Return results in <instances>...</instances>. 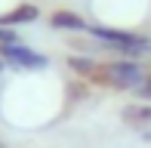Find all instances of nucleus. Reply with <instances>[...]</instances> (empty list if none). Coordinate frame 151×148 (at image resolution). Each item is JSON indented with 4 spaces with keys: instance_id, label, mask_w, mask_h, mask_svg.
Segmentation results:
<instances>
[{
    "instance_id": "obj_1",
    "label": "nucleus",
    "mask_w": 151,
    "mask_h": 148,
    "mask_svg": "<svg viewBox=\"0 0 151 148\" xmlns=\"http://www.w3.org/2000/svg\"><path fill=\"white\" fill-rule=\"evenodd\" d=\"M65 65L71 68L74 77L86 80L90 86L99 90H114V93H136V86L142 83L148 65H142L139 59H111V62H99L93 56H68Z\"/></svg>"
},
{
    "instance_id": "obj_2",
    "label": "nucleus",
    "mask_w": 151,
    "mask_h": 148,
    "mask_svg": "<svg viewBox=\"0 0 151 148\" xmlns=\"http://www.w3.org/2000/svg\"><path fill=\"white\" fill-rule=\"evenodd\" d=\"M86 34L93 40H99L102 46L120 52L123 59H142L151 52V40L142 34H133V31H123V28H111V25H90Z\"/></svg>"
},
{
    "instance_id": "obj_3",
    "label": "nucleus",
    "mask_w": 151,
    "mask_h": 148,
    "mask_svg": "<svg viewBox=\"0 0 151 148\" xmlns=\"http://www.w3.org/2000/svg\"><path fill=\"white\" fill-rule=\"evenodd\" d=\"M0 59H3V65H9V68H16V71H43V68H50V59L40 50L22 43V40L0 43Z\"/></svg>"
},
{
    "instance_id": "obj_4",
    "label": "nucleus",
    "mask_w": 151,
    "mask_h": 148,
    "mask_svg": "<svg viewBox=\"0 0 151 148\" xmlns=\"http://www.w3.org/2000/svg\"><path fill=\"white\" fill-rule=\"evenodd\" d=\"M120 124L129 126L133 133H145V130H151V102H142V99L127 102V105L120 108Z\"/></svg>"
},
{
    "instance_id": "obj_5",
    "label": "nucleus",
    "mask_w": 151,
    "mask_h": 148,
    "mask_svg": "<svg viewBox=\"0 0 151 148\" xmlns=\"http://www.w3.org/2000/svg\"><path fill=\"white\" fill-rule=\"evenodd\" d=\"M46 22H50V28L68 31V34H80V31L90 28V22H86L80 12H74V9H52L50 16H46Z\"/></svg>"
},
{
    "instance_id": "obj_6",
    "label": "nucleus",
    "mask_w": 151,
    "mask_h": 148,
    "mask_svg": "<svg viewBox=\"0 0 151 148\" xmlns=\"http://www.w3.org/2000/svg\"><path fill=\"white\" fill-rule=\"evenodd\" d=\"M37 19H40V9L34 3H19L16 9L0 12V25H31Z\"/></svg>"
},
{
    "instance_id": "obj_7",
    "label": "nucleus",
    "mask_w": 151,
    "mask_h": 148,
    "mask_svg": "<svg viewBox=\"0 0 151 148\" xmlns=\"http://www.w3.org/2000/svg\"><path fill=\"white\" fill-rule=\"evenodd\" d=\"M136 96H139L142 102H151V65H148V71H145V77H142V83L136 86Z\"/></svg>"
},
{
    "instance_id": "obj_8",
    "label": "nucleus",
    "mask_w": 151,
    "mask_h": 148,
    "mask_svg": "<svg viewBox=\"0 0 151 148\" xmlns=\"http://www.w3.org/2000/svg\"><path fill=\"white\" fill-rule=\"evenodd\" d=\"M142 139H145V142H151V130H145V133H139Z\"/></svg>"
},
{
    "instance_id": "obj_9",
    "label": "nucleus",
    "mask_w": 151,
    "mask_h": 148,
    "mask_svg": "<svg viewBox=\"0 0 151 148\" xmlns=\"http://www.w3.org/2000/svg\"><path fill=\"white\" fill-rule=\"evenodd\" d=\"M0 71H3V59H0Z\"/></svg>"
}]
</instances>
